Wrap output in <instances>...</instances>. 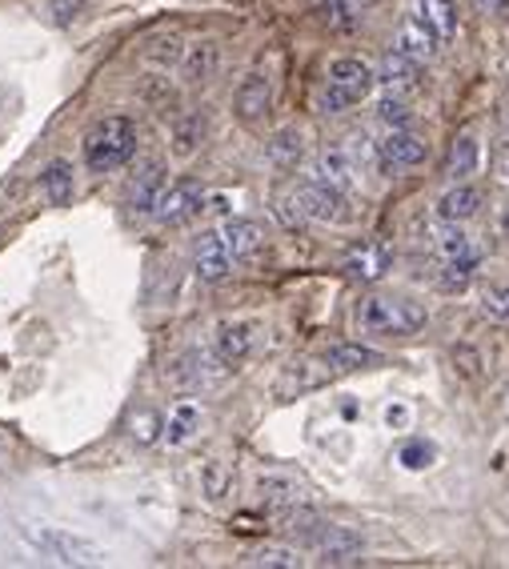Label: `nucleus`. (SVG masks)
I'll return each instance as SVG.
<instances>
[{"label": "nucleus", "mask_w": 509, "mask_h": 569, "mask_svg": "<svg viewBox=\"0 0 509 569\" xmlns=\"http://www.w3.org/2000/svg\"><path fill=\"white\" fill-rule=\"evenodd\" d=\"M266 249V229L257 221H224L221 229L197 244V277L201 281H224L244 261H253Z\"/></svg>", "instance_id": "obj_1"}, {"label": "nucleus", "mask_w": 509, "mask_h": 569, "mask_svg": "<svg viewBox=\"0 0 509 569\" xmlns=\"http://www.w3.org/2000/svg\"><path fill=\"white\" fill-rule=\"evenodd\" d=\"M137 149V124L129 117H104L84 137V164L89 173H112L121 169Z\"/></svg>", "instance_id": "obj_2"}, {"label": "nucleus", "mask_w": 509, "mask_h": 569, "mask_svg": "<svg viewBox=\"0 0 509 569\" xmlns=\"http://www.w3.org/2000/svg\"><path fill=\"white\" fill-rule=\"evenodd\" d=\"M426 309L406 297H366L357 309V326L377 337H413L426 329Z\"/></svg>", "instance_id": "obj_3"}, {"label": "nucleus", "mask_w": 509, "mask_h": 569, "mask_svg": "<svg viewBox=\"0 0 509 569\" xmlns=\"http://www.w3.org/2000/svg\"><path fill=\"white\" fill-rule=\"evenodd\" d=\"M373 69L366 61H357V57H341V61L329 64L326 72V89H321V104L326 112H346L353 104H361L373 92Z\"/></svg>", "instance_id": "obj_4"}, {"label": "nucleus", "mask_w": 509, "mask_h": 569, "mask_svg": "<svg viewBox=\"0 0 509 569\" xmlns=\"http://www.w3.org/2000/svg\"><path fill=\"white\" fill-rule=\"evenodd\" d=\"M201 209H204V184L193 181V177H181V181H169L161 189V197L153 204V217L161 224H184L193 221Z\"/></svg>", "instance_id": "obj_5"}, {"label": "nucleus", "mask_w": 509, "mask_h": 569, "mask_svg": "<svg viewBox=\"0 0 509 569\" xmlns=\"http://www.w3.org/2000/svg\"><path fill=\"white\" fill-rule=\"evenodd\" d=\"M32 546L41 549L44 558L64 561V566H92V561L104 558L92 541L72 538V533H61V529H41V533H32Z\"/></svg>", "instance_id": "obj_6"}, {"label": "nucleus", "mask_w": 509, "mask_h": 569, "mask_svg": "<svg viewBox=\"0 0 509 569\" xmlns=\"http://www.w3.org/2000/svg\"><path fill=\"white\" fill-rule=\"evenodd\" d=\"M297 201H301V209H306V217H313V221H349V193H341V189H333V184L326 181H309L301 184V189H293Z\"/></svg>", "instance_id": "obj_7"}, {"label": "nucleus", "mask_w": 509, "mask_h": 569, "mask_svg": "<svg viewBox=\"0 0 509 569\" xmlns=\"http://www.w3.org/2000/svg\"><path fill=\"white\" fill-rule=\"evenodd\" d=\"M377 157H381L389 169H418V164L429 157V144L421 141L418 132L393 129V132H386V137H381V144H377Z\"/></svg>", "instance_id": "obj_8"}, {"label": "nucleus", "mask_w": 509, "mask_h": 569, "mask_svg": "<svg viewBox=\"0 0 509 569\" xmlns=\"http://www.w3.org/2000/svg\"><path fill=\"white\" fill-rule=\"evenodd\" d=\"M269 104H273V84H269L266 72H249L237 89V117L244 124H257L269 117Z\"/></svg>", "instance_id": "obj_9"}, {"label": "nucleus", "mask_w": 509, "mask_h": 569, "mask_svg": "<svg viewBox=\"0 0 509 569\" xmlns=\"http://www.w3.org/2000/svg\"><path fill=\"white\" fill-rule=\"evenodd\" d=\"M164 164L157 161H144L141 169H137V177L129 181V189H124V197H129V204H133L137 213H153V204H157V197H161V189H164Z\"/></svg>", "instance_id": "obj_10"}, {"label": "nucleus", "mask_w": 509, "mask_h": 569, "mask_svg": "<svg viewBox=\"0 0 509 569\" xmlns=\"http://www.w3.org/2000/svg\"><path fill=\"white\" fill-rule=\"evenodd\" d=\"M253 346H257V333L249 321H224L217 329V357H221L224 366H241L244 357L253 353Z\"/></svg>", "instance_id": "obj_11"}, {"label": "nucleus", "mask_w": 509, "mask_h": 569, "mask_svg": "<svg viewBox=\"0 0 509 569\" xmlns=\"http://www.w3.org/2000/svg\"><path fill=\"white\" fill-rule=\"evenodd\" d=\"M317 553L326 566H346V561L361 558V538H357L353 529H321L317 533Z\"/></svg>", "instance_id": "obj_12"}, {"label": "nucleus", "mask_w": 509, "mask_h": 569, "mask_svg": "<svg viewBox=\"0 0 509 569\" xmlns=\"http://www.w3.org/2000/svg\"><path fill=\"white\" fill-rule=\"evenodd\" d=\"M349 277H357V281H377V277L389 269V249L386 244H357V249H349L346 264H341Z\"/></svg>", "instance_id": "obj_13"}, {"label": "nucleus", "mask_w": 509, "mask_h": 569, "mask_svg": "<svg viewBox=\"0 0 509 569\" xmlns=\"http://www.w3.org/2000/svg\"><path fill=\"white\" fill-rule=\"evenodd\" d=\"M381 84H386L389 92H398V97H406V92H413L418 89V81H421V72H418V61L413 57H406V52H389L386 61H381Z\"/></svg>", "instance_id": "obj_14"}, {"label": "nucleus", "mask_w": 509, "mask_h": 569, "mask_svg": "<svg viewBox=\"0 0 509 569\" xmlns=\"http://www.w3.org/2000/svg\"><path fill=\"white\" fill-rule=\"evenodd\" d=\"M438 37H433V32L426 29V24H421V17L418 21H406L398 29V37H393V49L398 52H406V57H413V61H433V52H438Z\"/></svg>", "instance_id": "obj_15"}, {"label": "nucleus", "mask_w": 509, "mask_h": 569, "mask_svg": "<svg viewBox=\"0 0 509 569\" xmlns=\"http://www.w3.org/2000/svg\"><path fill=\"white\" fill-rule=\"evenodd\" d=\"M421 24H426L438 41H453L458 32V4L453 0H418Z\"/></svg>", "instance_id": "obj_16"}, {"label": "nucleus", "mask_w": 509, "mask_h": 569, "mask_svg": "<svg viewBox=\"0 0 509 569\" xmlns=\"http://www.w3.org/2000/svg\"><path fill=\"white\" fill-rule=\"evenodd\" d=\"M313 177L333 184V189H341V193H349V189H353V161H349L346 149H329V153L317 157Z\"/></svg>", "instance_id": "obj_17"}, {"label": "nucleus", "mask_w": 509, "mask_h": 569, "mask_svg": "<svg viewBox=\"0 0 509 569\" xmlns=\"http://www.w3.org/2000/svg\"><path fill=\"white\" fill-rule=\"evenodd\" d=\"M481 209V193L473 184H458V189H449L446 197L438 201V217L441 221H466Z\"/></svg>", "instance_id": "obj_18"}, {"label": "nucleus", "mask_w": 509, "mask_h": 569, "mask_svg": "<svg viewBox=\"0 0 509 569\" xmlns=\"http://www.w3.org/2000/svg\"><path fill=\"white\" fill-rule=\"evenodd\" d=\"M478 161H481V149H478V137L473 132H461L453 149H449V177L453 181H466V177L478 173Z\"/></svg>", "instance_id": "obj_19"}, {"label": "nucleus", "mask_w": 509, "mask_h": 569, "mask_svg": "<svg viewBox=\"0 0 509 569\" xmlns=\"http://www.w3.org/2000/svg\"><path fill=\"white\" fill-rule=\"evenodd\" d=\"M377 361L373 349L366 346H333L326 353V366L333 369V373H353V369H369Z\"/></svg>", "instance_id": "obj_20"}, {"label": "nucleus", "mask_w": 509, "mask_h": 569, "mask_svg": "<svg viewBox=\"0 0 509 569\" xmlns=\"http://www.w3.org/2000/svg\"><path fill=\"white\" fill-rule=\"evenodd\" d=\"M44 197L52 204H69L72 201V169L64 161H52L49 173H44Z\"/></svg>", "instance_id": "obj_21"}, {"label": "nucleus", "mask_w": 509, "mask_h": 569, "mask_svg": "<svg viewBox=\"0 0 509 569\" xmlns=\"http://www.w3.org/2000/svg\"><path fill=\"white\" fill-rule=\"evenodd\" d=\"M321 12H326L329 29L346 32V29H353L357 17H361V4H357V0H326V4H321Z\"/></svg>", "instance_id": "obj_22"}, {"label": "nucleus", "mask_w": 509, "mask_h": 569, "mask_svg": "<svg viewBox=\"0 0 509 569\" xmlns=\"http://www.w3.org/2000/svg\"><path fill=\"white\" fill-rule=\"evenodd\" d=\"M297 553L293 549H286V546H261V549H253L249 558H244V566H269V569H293L297 566Z\"/></svg>", "instance_id": "obj_23"}, {"label": "nucleus", "mask_w": 509, "mask_h": 569, "mask_svg": "<svg viewBox=\"0 0 509 569\" xmlns=\"http://www.w3.org/2000/svg\"><path fill=\"white\" fill-rule=\"evenodd\" d=\"M197 421H201V409H197L193 401H181V406L173 409V421H169V446H181V441L193 433Z\"/></svg>", "instance_id": "obj_24"}, {"label": "nucleus", "mask_w": 509, "mask_h": 569, "mask_svg": "<svg viewBox=\"0 0 509 569\" xmlns=\"http://www.w3.org/2000/svg\"><path fill=\"white\" fill-rule=\"evenodd\" d=\"M297 157H301V132H297V129H281L273 137V161L293 164Z\"/></svg>", "instance_id": "obj_25"}, {"label": "nucleus", "mask_w": 509, "mask_h": 569, "mask_svg": "<svg viewBox=\"0 0 509 569\" xmlns=\"http://www.w3.org/2000/svg\"><path fill=\"white\" fill-rule=\"evenodd\" d=\"M377 112H381V121H386V124H393V129H406V124H409V117H413V109H409V104L401 101L398 92H389L386 101L377 104Z\"/></svg>", "instance_id": "obj_26"}, {"label": "nucleus", "mask_w": 509, "mask_h": 569, "mask_svg": "<svg viewBox=\"0 0 509 569\" xmlns=\"http://www.w3.org/2000/svg\"><path fill=\"white\" fill-rule=\"evenodd\" d=\"M213 64H217V52L204 44L201 52H193V57H189V81H209Z\"/></svg>", "instance_id": "obj_27"}, {"label": "nucleus", "mask_w": 509, "mask_h": 569, "mask_svg": "<svg viewBox=\"0 0 509 569\" xmlns=\"http://www.w3.org/2000/svg\"><path fill=\"white\" fill-rule=\"evenodd\" d=\"M261 493H266L269 501H293L297 498V486L286 478H261Z\"/></svg>", "instance_id": "obj_28"}, {"label": "nucleus", "mask_w": 509, "mask_h": 569, "mask_svg": "<svg viewBox=\"0 0 509 569\" xmlns=\"http://www.w3.org/2000/svg\"><path fill=\"white\" fill-rule=\"evenodd\" d=\"M486 313H493L498 321H509V284H506V289H489V293H486Z\"/></svg>", "instance_id": "obj_29"}, {"label": "nucleus", "mask_w": 509, "mask_h": 569, "mask_svg": "<svg viewBox=\"0 0 509 569\" xmlns=\"http://www.w3.org/2000/svg\"><path fill=\"white\" fill-rule=\"evenodd\" d=\"M429 458H433V449H429V446H421V441H418V446H406V449H401V461H406L409 469H421V466H429Z\"/></svg>", "instance_id": "obj_30"}, {"label": "nucleus", "mask_w": 509, "mask_h": 569, "mask_svg": "<svg viewBox=\"0 0 509 569\" xmlns=\"http://www.w3.org/2000/svg\"><path fill=\"white\" fill-rule=\"evenodd\" d=\"M478 4L486 12H501V9H506V0H478Z\"/></svg>", "instance_id": "obj_31"}]
</instances>
